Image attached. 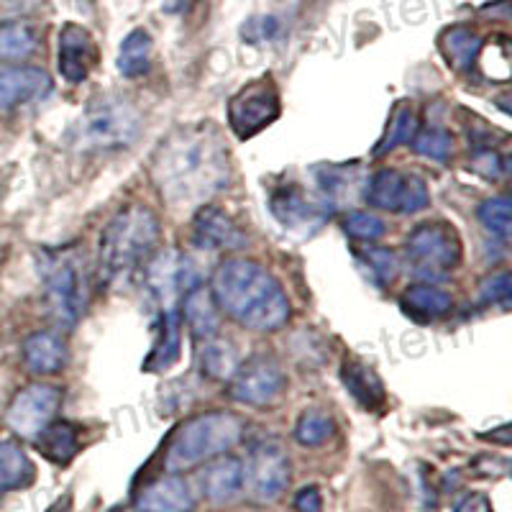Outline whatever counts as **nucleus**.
Segmentation results:
<instances>
[{"label":"nucleus","instance_id":"6e6552de","mask_svg":"<svg viewBox=\"0 0 512 512\" xmlns=\"http://www.w3.org/2000/svg\"><path fill=\"white\" fill-rule=\"evenodd\" d=\"M280 116V90L272 77L249 82L228 100V123L239 139H254Z\"/></svg>","mask_w":512,"mask_h":512},{"label":"nucleus","instance_id":"6ab92c4d","mask_svg":"<svg viewBox=\"0 0 512 512\" xmlns=\"http://www.w3.org/2000/svg\"><path fill=\"white\" fill-rule=\"evenodd\" d=\"M200 492L213 505H226L244 492V464L233 456H218L200 472Z\"/></svg>","mask_w":512,"mask_h":512},{"label":"nucleus","instance_id":"a878e982","mask_svg":"<svg viewBox=\"0 0 512 512\" xmlns=\"http://www.w3.org/2000/svg\"><path fill=\"white\" fill-rule=\"evenodd\" d=\"M446 62L459 72H472L482 54V36L469 26H451L438 39Z\"/></svg>","mask_w":512,"mask_h":512},{"label":"nucleus","instance_id":"cd10ccee","mask_svg":"<svg viewBox=\"0 0 512 512\" xmlns=\"http://www.w3.org/2000/svg\"><path fill=\"white\" fill-rule=\"evenodd\" d=\"M203 349H200V372L203 377L216 379H231L233 372L239 369V351L231 341H223V338H208V341H200Z\"/></svg>","mask_w":512,"mask_h":512},{"label":"nucleus","instance_id":"ea45409f","mask_svg":"<svg viewBox=\"0 0 512 512\" xmlns=\"http://www.w3.org/2000/svg\"><path fill=\"white\" fill-rule=\"evenodd\" d=\"M295 510L297 512H320L323 510V497H320L318 487H303L295 495Z\"/></svg>","mask_w":512,"mask_h":512},{"label":"nucleus","instance_id":"39448f33","mask_svg":"<svg viewBox=\"0 0 512 512\" xmlns=\"http://www.w3.org/2000/svg\"><path fill=\"white\" fill-rule=\"evenodd\" d=\"M241 436H244V423L239 415L226 413V410L195 415L182 423L172 436L164 466L167 472H185L192 466L208 464L239 446Z\"/></svg>","mask_w":512,"mask_h":512},{"label":"nucleus","instance_id":"ddd939ff","mask_svg":"<svg viewBox=\"0 0 512 512\" xmlns=\"http://www.w3.org/2000/svg\"><path fill=\"white\" fill-rule=\"evenodd\" d=\"M59 402H62V392L54 384H29L8 405L6 425L18 438H31L34 441L54 420Z\"/></svg>","mask_w":512,"mask_h":512},{"label":"nucleus","instance_id":"0eeeda50","mask_svg":"<svg viewBox=\"0 0 512 512\" xmlns=\"http://www.w3.org/2000/svg\"><path fill=\"white\" fill-rule=\"evenodd\" d=\"M405 251H408L413 272L431 282L448 277L464 256L459 231L446 221H428L415 226L410 231Z\"/></svg>","mask_w":512,"mask_h":512},{"label":"nucleus","instance_id":"c85d7f7f","mask_svg":"<svg viewBox=\"0 0 512 512\" xmlns=\"http://www.w3.org/2000/svg\"><path fill=\"white\" fill-rule=\"evenodd\" d=\"M418 128H420L418 116H415L410 100H400V103L392 108L387 131H384L382 141L377 144L374 154H377V157H382V154H387V152H395L397 146L410 144V141H413V136L418 134Z\"/></svg>","mask_w":512,"mask_h":512},{"label":"nucleus","instance_id":"2f4dec72","mask_svg":"<svg viewBox=\"0 0 512 512\" xmlns=\"http://www.w3.org/2000/svg\"><path fill=\"white\" fill-rule=\"evenodd\" d=\"M359 256V264L367 267V274L377 282L379 287H390L400 274V259H397L395 251L379 249V246H369V249H356Z\"/></svg>","mask_w":512,"mask_h":512},{"label":"nucleus","instance_id":"b1692460","mask_svg":"<svg viewBox=\"0 0 512 512\" xmlns=\"http://www.w3.org/2000/svg\"><path fill=\"white\" fill-rule=\"evenodd\" d=\"M341 382H344V390L359 402V408L364 410H379L387 400L384 395V384L377 377L374 369H369L367 364L351 359L341 367Z\"/></svg>","mask_w":512,"mask_h":512},{"label":"nucleus","instance_id":"e433bc0d","mask_svg":"<svg viewBox=\"0 0 512 512\" xmlns=\"http://www.w3.org/2000/svg\"><path fill=\"white\" fill-rule=\"evenodd\" d=\"M472 169L484 180H505L507 175V159L502 154L492 152V149H482L472 157Z\"/></svg>","mask_w":512,"mask_h":512},{"label":"nucleus","instance_id":"412c9836","mask_svg":"<svg viewBox=\"0 0 512 512\" xmlns=\"http://www.w3.org/2000/svg\"><path fill=\"white\" fill-rule=\"evenodd\" d=\"M180 315L185 318L187 328L198 341H208L221 328V310H218L216 300L205 290L203 285H195L182 295V310Z\"/></svg>","mask_w":512,"mask_h":512},{"label":"nucleus","instance_id":"bb28decb","mask_svg":"<svg viewBox=\"0 0 512 512\" xmlns=\"http://www.w3.org/2000/svg\"><path fill=\"white\" fill-rule=\"evenodd\" d=\"M154 41L146 29H134L121 41L116 67L126 80H139L152 67Z\"/></svg>","mask_w":512,"mask_h":512},{"label":"nucleus","instance_id":"a211bd4d","mask_svg":"<svg viewBox=\"0 0 512 512\" xmlns=\"http://www.w3.org/2000/svg\"><path fill=\"white\" fill-rule=\"evenodd\" d=\"M315 185L320 190V198L326 200L333 210L349 200L364 198V175L361 164H318L313 169Z\"/></svg>","mask_w":512,"mask_h":512},{"label":"nucleus","instance_id":"a19ab883","mask_svg":"<svg viewBox=\"0 0 512 512\" xmlns=\"http://www.w3.org/2000/svg\"><path fill=\"white\" fill-rule=\"evenodd\" d=\"M456 512H492V510H489V500L484 495H466L464 500L456 505Z\"/></svg>","mask_w":512,"mask_h":512},{"label":"nucleus","instance_id":"1a4fd4ad","mask_svg":"<svg viewBox=\"0 0 512 512\" xmlns=\"http://www.w3.org/2000/svg\"><path fill=\"white\" fill-rule=\"evenodd\" d=\"M364 200L372 208L387 210V213H400V216H413L431 205V192L420 177L402 175L397 169L384 167L367 177L364 185Z\"/></svg>","mask_w":512,"mask_h":512},{"label":"nucleus","instance_id":"aec40b11","mask_svg":"<svg viewBox=\"0 0 512 512\" xmlns=\"http://www.w3.org/2000/svg\"><path fill=\"white\" fill-rule=\"evenodd\" d=\"M70 349L64 338L54 331H36L24 341V364L36 377L57 374L67 367Z\"/></svg>","mask_w":512,"mask_h":512},{"label":"nucleus","instance_id":"423d86ee","mask_svg":"<svg viewBox=\"0 0 512 512\" xmlns=\"http://www.w3.org/2000/svg\"><path fill=\"white\" fill-rule=\"evenodd\" d=\"M141 134V113L131 100L100 95L85 105L67 131L72 144L85 152H121Z\"/></svg>","mask_w":512,"mask_h":512},{"label":"nucleus","instance_id":"7c9ffc66","mask_svg":"<svg viewBox=\"0 0 512 512\" xmlns=\"http://www.w3.org/2000/svg\"><path fill=\"white\" fill-rule=\"evenodd\" d=\"M39 41L31 26L0 24V62H21L36 52Z\"/></svg>","mask_w":512,"mask_h":512},{"label":"nucleus","instance_id":"dca6fc26","mask_svg":"<svg viewBox=\"0 0 512 512\" xmlns=\"http://www.w3.org/2000/svg\"><path fill=\"white\" fill-rule=\"evenodd\" d=\"M95 64H98V44L93 34L77 24H64L59 31V75L77 85L88 80Z\"/></svg>","mask_w":512,"mask_h":512},{"label":"nucleus","instance_id":"f257e3e1","mask_svg":"<svg viewBox=\"0 0 512 512\" xmlns=\"http://www.w3.org/2000/svg\"><path fill=\"white\" fill-rule=\"evenodd\" d=\"M231 152L213 123L175 128L152 154V180L175 208L205 205L231 185Z\"/></svg>","mask_w":512,"mask_h":512},{"label":"nucleus","instance_id":"7ed1b4c3","mask_svg":"<svg viewBox=\"0 0 512 512\" xmlns=\"http://www.w3.org/2000/svg\"><path fill=\"white\" fill-rule=\"evenodd\" d=\"M159 236H162V226L152 208L134 203L118 210L100 233V282L105 287H116L146 269L159 246Z\"/></svg>","mask_w":512,"mask_h":512},{"label":"nucleus","instance_id":"4be33fe9","mask_svg":"<svg viewBox=\"0 0 512 512\" xmlns=\"http://www.w3.org/2000/svg\"><path fill=\"white\" fill-rule=\"evenodd\" d=\"M402 313L408 315L413 323L418 326H428L433 320H441L451 313L454 308V300L448 292H443L441 287L433 285H413L402 292L400 297Z\"/></svg>","mask_w":512,"mask_h":512},{"label":"nucleus","instance_id":"58836bf2","mask_svg":"<svg viewBox=\"0 0 512 512\" xmlns=\"http://www.w3.org/2000/svg\"><path fill=\"white\" fill-rule=\"evenodd\" d=\"M282 31V21L277 16H256L244 24V39L249 41H272Z\"/></svg>","mask_w":512,"mask_h":512},{"label":"nucleus","instance_id":"c9c22d12","mask_svg":"<svg viewBox=\"0 0 512 512\" xmlns=\"http://www.w3.org/2000/svg\"><path fill=\"white\" fill-rule=\"evenodd\" d=\"M344 231L349 233L351 239L359 241H377L382 239L387 226H384L382 218H377L374 213H367V210H354L349 213L344 221Z\"/></svg>","mask_w":512,"mask_h":512},{"label":"nucleus","instance_id":"37998d69","mask_svg":"<svg viewBox=\"0 0 512 512\" xmlns=\"http://www.w3.org/2000/svg\"><path fill=\"white\" fill-rule=\"evenodd\" d=\"M6 492H8L6 477H3V472H0V495H6Z\"/></svg>","mask_w":512,"mask_h":512},{"label":"nucleus","instance_id":"79ce46f5","mask_svg":"<svg viewBox=\"0 0 512 512\" xmlns=\"http://www.w3.org/2000/svg\"><path fill=\"white\" fill-rule=\"evenodd\" d=\"M192 3H198V0H164V11L167 13H182L192 6Z\"/></svg>","mask_w":512,"mask_h":512},{"label":"nucleus","instance_id":"473e14b6","mask_svg":"<svg viewBox=\"0 0 512 512\" xmlns=\"http://www.w3.org/2000/svg\"><path fill=\"white\" fill-rule=\"evenodd\" d=\"M333 433H336V423L323 410H305L295 425V441L308 448L323 446L331 441Z\"/></svg>","mask_w":512,"mask_h":512},{"label":"nucleus","instance_id":"f03ea898","mask_svg":"<svg viewBox=\"0 0 512 512\" xmlns=\"http://www.w3.org/2000/svg\"><path fill=\"white\" fill-rule=\"evenodd\" d=\"M210 295L221 313L254 333L280 331L292 313L280 280L251 259L223 262L210 277Z\"/></svg>","mask_w":512,"mask_h":512},{"label":"nucleus","instance_id":"5701e85b","mask_svg":"<svg viewBox=\"0 0 512 512\" xmlns=\"http://www.w3.org/2000/svg\"><path fill=\"white\" fill-rule=\"evenodd\" d=\"M182 315L177 308L159 310V336L152 346V354L146 356V372H162L180 359L182 349Z\"/></svg>","mask_w":512,"mask_h":512},{"label":"nucleus","instance_id":"4c0bfd02","mask_svg":"<svg viewBox=\"0 0 512 512\" xmlns=\"http://www.w3.org/2000/svg\"><path fill=\"white\" fill-rule=\"evenodd\" d=\"M482 300L484 303H492V305H502L507 308L512 300V287H510V274L500 272V274H492L487 280L482 282Z\"/></svg>","mask_w":512,"mask_h":512},{"label":"nucleus","instance_id":"c756f323","mask_svg":"<svg viewBox=\"0 0 512 512\" xmlns=\"http://www.w3.org/2000/svg\"><path fill=\"white\" fill-rule=\"evenodd\" d=\"M0 472L6 477L8 489L29 487L34 482V464L16 441H0Z\"/></svg>","mask_w":512,"mask_h":512},{"label":"nucleus","instance_id":"4468645a","mask_svg":"<svg viewBox=\"0 0 512 512\" xmlns=\"http://www.w3.org/2000/svg\"><path fill=\"white\" fill-rule=\"evenodd\" d=\"M52 93V77L41 67L6 64L0 67V113H11Z\"/></svg>","mask_w":512,"mask_h":512},{"label":"nucleus","instance_id":"9b49d317","mask_svg":"<svg viewBox=\"0 0 512 512\" xmlns=\"http://www.w3.org/2000/svg\"><path fill=\"white\" fill-rule=\"evenodd\" d=\"M269 210L282 228L297 236H310L331 218L333 208L323 198L310 195L305 187L287 182L272 192Z\"/></svg>","mask_w":512,"mask_h":512},{"label":"nucleus","instance_id":"72a5a7b5","mask_svg":"<svg viewBox=\"0 0 512 512\" xmlns=\"http://www.w3.org/2000/svg\"><path fill=\"white\" fill-rule=\"evenodd\" d=\"M477 218L492 236H497L500 241H507L512 231V200L507 195L484 200L477 210Z\"/></svg>","mask_w":512,"mask_h":512},{"label":"nucleus","instance_id":"f3484780","mask_svg":"<svg viewBox=\"0 0 512 512\" xmlns=\"http://www.w3.org/2000/svg\"><path fill=\"white\" fill-rule=\"evenodd\" d=\"M139 512H195L198 497L192 492V484L177 472L146 484L134 500Z\"/></svg>","mask_w":512,"mask_h":512},{"label":"nucleus","instance_id":"20e7f679","mask_svg":"<svg viewBox=\"0 0 512 512\" xmlns=\"http://www.w3.org/2000/svg\"><path fill=\"white\" fill-rule=\"evenodd\" d=\"M41 285L54 320L64 328H75L88 308V267L77 244L47 246L36 256Z\"/></svg>","mask_w":512,"mask_h":512},{"label":"nucleus","instance_id":"f704fd0d","mask_svg":"<svg viewBox=\"0 0 512 512\" xmlns=\"http://www.w3.org/2000/svg\"><path fill=\"white\" fill-rule=\"evenodd\" d=\"M413 149L420 154V157L431 159V162H448L451 159V152H454V136L448 134L446 128L441 126H431L423 128L418 134L413 136Z\"/></svg>","mask_w":512,"mask_h":512},{"label":"nucleus","instance_id":"9d476101","mask_svg":"<svg viewBox=\"0 0 512 512\" xmlns=\"http://www.w3.org/2000/svg\"><path fill=\"white\" fill-rule=\"evenodd\" d=\"M290 477V456L280 441H262L251 448L244 466V489H249L256 502L280 500Z\"/></svg>","mask_w":512,"mask_h":512},{"label":"nucleus","instance_id":"f8f14e48","mask_svg":"<svg viewBox=\"0 0 512 512\" xmlns=\"http://www.w3.org/2000/svg\"><path fill=\"white\" fill-rule=\"evenodd\" d=\"M285 387L287 377L280 364L272 356H254L233 372L228 395L249 408H264V405H272L285 392Z\"/></svg>","mask_w":512,"mask_h":512},{"label":"nucleus","instance_id":"2eb2a0df","mask_svg":"<svg viewBox=\"0 0 512 512\" xmlns=\"http://www.w3.org/2000/svg\"><path fill=\"white\" fill-rule=\"evenodd\" d=\"M192 239L203 251H236L246 246V233L218 205H200L192 218Z\"/></svg>","mask_w":512,"mask_h":512},{"label":"nucleus","instance_id":"393cba45","mask_svg":"<svg viewBox=\"0 0 512 512\" xmlns=\"http://www.w3.org/2000/svg\"><path fill=\"white\" fill-rule=\"evenodd\" d=\"M34 441L41 454L57 466L70 464L80 451V431L70 420H52Z\"/></svg>","mask_w":512,"mask_h":512}]
</instances>
